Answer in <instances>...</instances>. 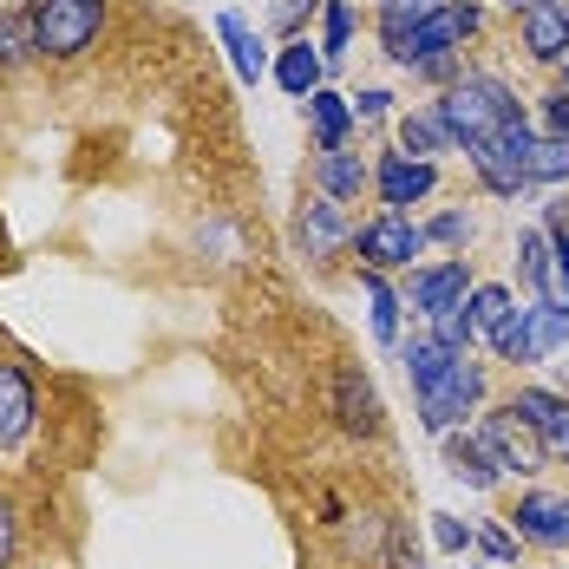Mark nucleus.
I'll return each instance as SVG.
<instances>
[{
  "mask_svg": "<svg viewBox=\"0 0 569 569\" xmlns=\"http://www.w3.org/2000/svg\"><path fill=\"white\" fill-rule=\"evenodd\" d=\"M439 106V118L452 124V138L471 151V144H485L491 131H505V124H517L523 118V106H517V92L498 79V72H458L452 86H446V99H432Z\"/></svg>",
  "mask_w": 569,
  "mask_h": 569,
  "instance_id": "obj_1",
  "label": "nucleus"
},
{
  "mask_svg": "<svg viewBox=\"0 0 569 569\" xmlns=\"http://www.w3.org/2000/svg\"><path fill=\"white\" fill-rule=\"evenodd\" d=\"M498 360H511V367H537V360H557L569 347V301H523L511 315L485 335Z\"/></svg>",
  "mask_w": 569,
  "mask_h": 569,
  "instance_id": "obj_2",
  "label": "nucleus"
},
{
  "mask_svg": "<svg viewBox=\"0 0 569 569\" xmlns=\"http://www.w3.org/2000/svg\"><path fill=\"white\" fill-rule=\"evenodd\" d=\"M530 151H537V131H530V118H517L505 131H491L485 144H471L465 158L491 197H517V190H530Z\"/></svg>",
  "mask_w": 569,
  "mask_h": 569,
  "instance_id": "obj_3",
  "label": "nucleus"
},
{
  "mask_svg": "<svg viewBox=\"0 0 569 569\" xmlns=\"http://www.w3.org/2000/svg\"><path fill=\"white\" fill-rule=\"evenodd\" d=\"M471 439H478V446L491 452V465H498L505 478H530V471H543V465H550V446L537 439V426H530L523 412H511V406L485 412Z\"/></svg>",
  "mask_w": 569,
  "mask_h": 569,
  "instance_id": "obj_4",
  "label": "nucleus"
},
{
  "mask_svg": "<svg viewBox=\"0 0 569 569\" xmlns=\"http://www.w3.org/2000/svg\"><path fill=\"white\" fill-rule=\"evenodd\" d=\"M106 27V0H40L33 7V33L40 59H79Z\"/></svg>",
  "mask_w": 569,
  "mask_h": 569,
  "instance_id": "obj_5",
  "label": "nucleus"
},
{
  "mask_svg": "<svg viewBox=\"0 0 569 569\" xmlns=\"http://www.w3.org/2000/svg\"><path fill=\"white\" fill-rule=\"evenodd\" d=\"M478 27H485V13L471 7V0H446V7H432L412 33H406V47H399V66L412 72V66H426V59H452L465 53V40H478Z\"/></svg>",
  "mask_w": 569,
  "mask_h": 569,
  "instance_id": "obj_6",
  "label": "nucleus"
},
{
  "mask_svg": "<svg viewBox=\"0 0 569 569\" xmlns=\"http://www.w3.org/2000/svg\"><path fill=\"white\" fill-rule=\"evenodd\" d=\"M478 399H485V367H478L471 353H458L452 367L419 393V419H426V432H439V439H446L458 419L478 406Z\"/></svg>",
  "mask_w": 569,
  "mask_h": 569,
  "instance_id": "obj_7",
  "label": "nucleus"
},
{
  "mask_svg": "<svg viewBox=\"0 0 569 569\" xmlns=\"http://www.w3.org/2000/svg\"><path fill=\"white\" fill-rule=\"evenodd\" d=\"M353 249H360V262L367 269H412L419 256H426V229L412 223V217H393V210H380L373 223L353 229Z\"/></svg>",
  "mask_w": 569,
  "mask_h": 569,
  "instance_id": "obj_8",
  "label": "nucleus"
},
{
  "mask_svg": "<svg viewBox=\"0 0 569 569\" xmlns=\"http://www.w3.org/2000/svg\"><path fill=\"white\" fill-rule=\"evenodd\" d=\"M432 190H439V164H426V158L387 151V158L373 164V197H380V210H393V217H406V203H426Z\"/></svg>",
  "mask_w": 569,
  "mask_h": 569,
  "instance_id": "obj_9",
  "label": "nucleus"
},
{
  "mask_svg": "<svg viewBox=\"0 0 569 569\" xmlns=\"http://www.w3.org/2000/svg\"><path fill=\"white\" fill-rule=\"evenodd\" d=\"M471 262H432V269H412V288H406V308L412 315H426V321H439L446 308H465V295H471Z\"/></svg>",
  "mask_w": 569,
  "mask_h": 569,
  "instance_id": "obj_10",
  "label": "nucleus"
},
{
  "mask_svg": "<svg viewBox=\"0 0 569 569\" xmlns=\"http://www.w3.org/2000/svg\"><path fill=\"white\" fill-rule=\"evenodd\" d=\"M33 419H40V393H33V373L27 367H0V452H20L33 439Z\"/></svg>",
  "mask_w": 569,
  "mask_h": 569,
  "instance_id": "obj_11",
  "label": "nucleus"
},
{
  "mask_svg": "<svg viewBox=\"0 0 569 569\" xmlns=\"http://www.w3.org/2000/svg\"><path fill=\"white\" fill-rule=\"evenodd\" d=\"M511 530L523 543H543V550H569V498L557 491H523L511 511Z\"/></svg>",
  "mask_w": 569,
  "mask_h": 569,
  "instance_id": "obj_12",
  "label": "nucleus"
},
{
  "mask_svg": "<svg viewBox=\"0 0 569 569\" xmlns=\"http://www.w3.org/2000/svg\"><path fill=\"white\" fill-rule=\"evenodd\" d=\"M505 406L523 412V419L537 426V439L550 446V458H569V393H550V387H517Z\"/></svg>",
  "mask_w": 569,
  "mask_h": 569,
  "instance_id": "obj_13",
  "label": "nucleus"
},
{
  "mask_svg": "<svg viewBox=\"0 0 569 569\" xmlns=\"http://www.w3.org/2000/svg\"><path fill=\"white\" fill-rule=\"evenodd\" d=\"M347 242H353V217L335 197H321V203H308L295 217V249H308V256H341Z\"/></svg>",
  "mask_w": 569,
  "mask_h": 569,
  "instance_id": "obj_14",
  "label": "nucleus"
},
{
  "mask_svg": "<svg viewBox=\"0 0 569 569\" xmlns=\"http://www.w3.org/2000/svg\"><path fill=\"white\" fill-rule=\"evenodd\" d=\"M517 40H523V53L537 59V66H563L569 59V0L530 7L523 27H517Z\"/></svg>",
  "mask_w": 569,
  "mask_h": 569,
  "instance_id": "obj_15",
  "label": "nucleus"
},
{
  "mask_svg": "<svg viewBox=\"0 0 569 569\" xmlns=\"http://www.w3.org/2000/svg\"><path fill=\"white\" fill-rule=\"evenodd\" d=\"M335 419H341L347 432H380V393H373V380L360 373V367H341L335 373Z\"/></svg>",
  "mask_w": 569,
  "mask_h": 569,
  "instance_id": "obj_16",
  "label": "nucleus"
},
{
  "mask_svg": "<svg viewBox=\"0 0 569 569\" xmlns=\"http://www.w3.org/2000/svg\"><path fill=\"white\" fill-rule=\"evenodd\" d=\"M315 183H321V197H335V203H360V190H373V164H367L360 151H321V158H315Z\"/></svg>",
  "mask_w": 569,
  "mask_h": 569,
  "instance_id": "obj_17",
  "label": "nucleus"
},
{
  "mask_svg": "<svg viewBox=\"0 0 569 569\" xmlns=\"http://www.w3.org/2000/svg\"><path fill=\"white\" fill-rule=\"evenodd\" d=\"M217 40H223L229 66H236V79L242 86H256V79H269V66L276 59L262 53V40H256V27L242 20V13H217Z\"/></svg>",
  "mask_w": 569,
  "mask_h": 569,
  "instance_id": "obj_18",
  "label": "nucleus"
},
{
  "mask_svg": "<svg viewBox=\"0 0 569 569\" xmlns=\"http://www.w3.org/2000/svg\"><path fill=\"white\" fill-rule=\"evenodd\" d=\"M269 72H276V86H282L288 99H301V106H308V99L321 92V72H328V59H321V47H308V40H288Z\"/></svg>",
  "mask_w": 569,
  "mask_h": 569,
  "instance_id": "obj_19",
  "label": "nucleus"
},
{
  "mask_svg": "<svg viewBox=\"0 0 569 569\" xmlns=\"http://www.w3.org/2000/svg\"><path fill=\"white\" fill-rule=\"evenodd\" d=\"M517 276L537 288V301H563V276H557V249L543 229H523L517 236Z\"/></svg>",
  "mask_w": 569,
  "mask_h": 569,
  "instance_id": "obj_20",
  "label": "nucleus"
},
{
  "mask_svg": "<svg viewBox=\"0 0 569 569\" xmlns=\"http://www.w3.org/2000/svg\"><path fill=\"white\" fill-rule=\"evenodd\" d=\"M399 151L406 158H439V151H458V138H452V124L439 118V106H419V112H406L399 118Z\"/></svg>",
  "mask_w": 569,
  "mask_h": 569,
  "instance_id": "obj_21",
  "label": "nucleus"
},
{
  "mask_svg": "<svg viewBox=\"0 0 569 569\" xmlns=\"http://www.w3.org/2000/svg\"><path fill=\"white\" fill-rule=\"evenodd\" d=\"M446 471H452L458 485H471V491H498V485H505V471L491 465V452H485L471 432H465V439L446 432Z\"/></svg>",
  "mask_w": 569,
  "mask_h": 569,
  "instance_id": "obj_22",
  "label": "nucleus"
},
{
  "mask_svg": "<svg viewBox=\"0 0 569 569\" xmlns=\"http://www.w3.org/2000/svg\"><path fill=\"white\" fill-rule=\"evenodd\" d=\"M308 124H315V151H347V138H353V106H347V92H315L308 99Z\"/></svg>",
  "mask_w": 569,
  "mask_h": 569,
  "instance_id": "obj_23",
  "label": "nucleus"
},
{
  "mask_svg": "<svg viewBox=\"0 0 569 569\" xmlns=\"http://www.w3.org/2000/svg\"><path fill=\"white\" fill-rule=\"evenodd\" d=\"M360 295H367V315H373V341L399 347V315H406V295H393V282L380 269H360Z\"/></svg>",
  "mask_w": 569,
  "mask_h": 569,
  "instance_id": "obj_24",
  "label": "nucleus"
},
{
  "mask_svg": "<svg viewBox=\"0 0 569 569\" xmlns=\"http://www.w3.org/2000/svg\"><path fill=\"white\" fill-rule=\"evenodd\" d=\"M432 7H446V0H373V27H380V47H387V59H399L406 33H412Z\"/></svg>",
  "mask_w": 569,
  "mask_h": 569,
  "instance_id": "obj_25",
  "label": "nucleus"
},
{
  "mask_svg": "<svg viewBox=\"0 0 569 569\" xmlns=\"http://www.w3.org/2000/svg\"><path fill=\"white\" fill-rule=\"evenodd\" d=\"M40 59V33H33V7H7L0 13V72H20Z\"/></svg>",
  "mask_w": 569,
  "mask_h": 569,
  "instance_id": "obj_26",
  "label": "nucleus"
},
{
  "mask_svg": "<svg viewBox=\"0 0 569 569\" xmlns=\"http://www.w3.org/2000/svg\"><path fill=\"white\" fill-rule=\"evenodd\" d=\"M458 353L452 347H439L432 335H412V341H399V367H406V380H412V393H426L446 367H452Z\"/></svg>",
  "mask_w": 569,
  "mask_h": 569,
  "instance_id": "obj_27",
  "label": "nucleus"
},
{
  "mask_svg": "<svg viewBox=\"0 0 569 569\" xmlns=\"http://www.w3.org/2000/svg\"><path fill=\"white\" fill-rule=\"evenodd\" d=\"M530 183H569V131L537 138V151H530Z\"/></svg>",
  "mask_w": 569,
  "mask_h": 569,
  "instance_id": "obj_28",
  "label": "nucleus"
},
{
  "mask_svg": "<svg viewBox=\"0 0 569 569\" xmlns=\"http://www.w3.org/2000/svg\"><path fill=\"white\" fill-rule=\"evenodd\" d=\"M465 308H471V328H478V335H491V328L511 315V288H505V282H478L471 295H465Z\"/></svg>",
  "mask_w": 569,
  "mask_h": 569,
  "instance_id": "obj_29",
  "label": "nucleus"
},
{
  "mask_svg": "<svg viewBox=\"0 0 569 569\" xmlns=\"http://www.w3.org/2000/svg\"><path fill=\"white\" fill-rule=\"evenodd\" d=\"M353 47V0H328L321 7V59H341Z\"/></svg>",
  "mask_w": 569,
  "mask_h": 569,
  "instance_id": "obj_30",
  "label": "nucleus"
},
{
  "mask_svg": "<svg viewBox=\"0 0 569 569\" xmlns=\"http://www.w3.org/2000/svg\"><path fill=\"white\" fill-rule=\"evenodd\" d=\"M432 341L452 347V353H471V341H478V328H471V308H446V315L432 321Z\"/></svg>",
  "mask_w": 569,
  "mask_h": 569,
  "instance_id": "obj_31",
  "label": "nucleus"
},
{
  "mask_svg": "<svg viewBox=\"0 0 569 569\" xmlns=\"http://www.w3.org/2000/svg\"><path fill=\"white\" fill-rule=\"evenodd\" d=\"M321 7H328V0H276V13H269V20H276V33H282V40H308V20H315Z\"/></svg>",
  "mask_w": 569,
  "mask_h": 569,
  "instance_id": "obj_32",
  "label": "nucleus"
},
{
  "mask_svg": "<svg viewBox=\"0 0 569 569\" xmlns=\"http://www.w3.org/2000/svg\"><path fill=\"white\" fill-rule=\"evenodd\" d=\"M432 543H439L446 557H465V550L478 543V530H471V523H458V517H446V511H432Z\"/></svg>",
  "mask_w": 569,
  "mask_h": 569,
  "instance_id": "obj_33",
  "label": "nucleus"
},
{
  "mask_svg": "<svg viewBox=\"0 0 569 569\" xmlns=\"http://www.w3.org/2000/svg\"><path fill=\"white\" fill-rule=\"evenodd\" d=\"M426 242L465 249V242H471V217H465V210H446V217H432V223H426Z\"/></svg>",
  "mask_w": 569,
  "mask_h": 569,
  "instance_id": "obj_34",
  "label": "nucleus"
},
{
  "mask_svg": "<svg viewBox=\"0 0 569 569\" xmlns=\"http://www.w3.org/2000/svg\"><path fill=\"white\" fill-rule=\"evenodd\" d=\"M478 550H485L491 563H517V537L505 523H478Z\"/></svg>",
  "mask_w": 569,
  "mask_h": 569,
  "instance_id": "obj_35",
  "label": "nucleus"
},
{
  "mask_svg": "<svg viewBox=\"0 0 569 569\" xmlns=\"http://www.w3.org/2000/svg\"><path fill=\"white\" fill-rule=\"evenodd\" d=\"M20 557V511H13V498H0V569H13Z\"/></svg>",
  "mask_w": 569,
  "mask_h": 569,
  "instance_id": "obj_36",
  "label": "nucleus"
},
{
  "mask_svg": "<svg viewBox=\"0 0 569 569\" xmlns=\"http://www.w3.org/2000/svg\"><path fill=\"white\" fill-rule=\"evenodd\" d=\"M347 106H353V124H360V118H387V106H393V92H380V86H367V92H353Z\"/></svg>",
  "mask_w": 569,
  "mask_h": 569,
  "instance_id": "obj_37",
  "label": "nucleus"
},
{
  "mask_svg": "<svg viewBox=\"0 0 569 569\" xmlns=\"http://www.w3.org/2000/svg\"><path fill=\"white\" fill-rule=\"evenodd\" d=\"M412 72H419L426 86H452L458 72H465V66H458V53H452V59H426V66H412Z\"/></svg>",
  "mask_w": 569,
  "mask_h": 569,
  "instance_id": "obj_38",
  "label": "nucleus"
},
{
  "mask_svg": "<svg viewBox=\"0 0 569 569\" xmlns=\"http://www.w3.org/2000/svg\"><path fill=\"white\" fill-rule=\"evenodd\" d=\"M543 118H550V131H569V92H563V86L543 99Z\"/></svg>",
  "mask_w": 569,
  "mask_h": 569,
  "instance_id": "obj_39",
  "label": "nucleus"
},
{
  "mask_svg": "<svg viewBox=\"0 0 569 569\" xmlns=\"http://www.w3.org/2000/svg\"><path fill=\"white\" fill-rule=\"evenodd\" d=\"M505 7H511V13H530V7H550V0H505Z\"/></svg>",
  "mask_w": 569,
  "mask_h": 569,
  "instance_id": "obj_40",
  "label": "nucleus"
},
{
  "mask_svg": "<svg viewBox=\"0 0 569 569\" xmlns=\"http://www.w3.org/2000/svg\"><path fill=\"white\" fill-rule=\"evenodd\" d=\"M563 92H569V59H563Z\"/></svg>",
  "mask_w": 569,
  "mask_h": 569,
  "instance_id": "obj_41",
  "label": "nucleus"
}]
</instances>
